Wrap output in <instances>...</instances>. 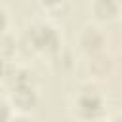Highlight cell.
<instances>
[{
	"instance_id": "4",
	"label": "cell",
	"mask_w": 122,
	"mask_h": 122,
	"mask_svg": "<svg viewBox=\"0 0 122 122\" xmlns=\"http://www.w3.org/2000/svg\"><path fill=\"white\" fill-rule=\"evenodd\" d=\"M6 25H8V19H6V13L0 10V34L4 32V29H6Z\"/></svg>"
},
{
	"instance_id": "2",
	"label": "cell",
	"mask_w": 122,
	"mask_h": 122,
	"mask_svg": "<svg viewBox=\"0 0 122 122\" xmlns=\"http://www.w3.org/2000/svg\"><path fill=\"white\" fill-rule=\"evenodd\" d=\"M78 107L82 112H86V116H95V112L101 111V97L93 92H86L80 95Z\"/></svg>"
},
{
	"instance_id": "3",
	"label": "cell",
	"mask_w": 122,
	"mask_h": 122,
	"mask_svg": "<svg viewBox=\"0 0 122 122\" xmlns=\"http://www.w3.org/2000/svg\"><path fill=\"white\" fill-rule=\"evenodd\" d=\"M10 118V107L6 103H0V120H8Z\"/></svg>"
},
{
	"instance_id": "5",
	"label": "cell",
	"mask_w": 122,
	"mask_h": 122,
	"mask_svg": "<svg viewBox=\"0 0 122 122\" xmlns=\"http://www.w3.org/2000/svg\"><path fill=\"white\" fill-rule=\"evenodd\" d=\"M63 0H42V4L44 6H48V8H51V6H57V4H61Z\"/></svg>"
},
{
	"instance_id": "1",
	"label": "cell",
	"mask_w": 122,
	"mask_h": 122,
	"mask_svg": "<svg viewBox=\"0 0 122 122\" xmlns=\"http://www.w3.org/2000/svg\"><path fill=\"white\" fill-rule=\"evenodd\" d=\"M59 44V38L55 34V30L48 25H36L32 29V46L36 50H42V51H57V46Z\"/></svg>"
}]
</instances>
